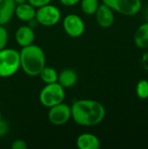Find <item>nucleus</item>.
Listing matches in <instances>:
<instances>
[{"mask_svg":"<svg viewBox=\"0 0 148 149\" xmlns=\"http://www.w3.org/2000/svg\"><path fill=\"white\" fill-rule=\"evenodd\" d=\"M94 15L97 24L102 28L111 27L114 23V11L103 3L99 5Z\"/></svg>","mask_w":148,"mask_h":149,"instance_id":"obj_9","label":"nucleus"},{"mask_svg":"<svg viewBox=\"0 0 148 149\" xmlns=\"http://www.w3.org/2000/svg\"><path fill=\"white\" fill-rule=\"evenodd\" d=\"M79 3L82 11L86 15H94L99 5V0H80Z\"/></svg>","mask_w":148,"mask_h":149,"instance_id":"obj_17","label":"nucleus"},{"mask_svg":"<svg viewBox=\"0 0 148 149\" xmlns=\"http://www.w3.org/2000/svg\"><path fill=\"white\" fill-rule=\"evenodd\" d=\"M136 95L140 100L148 98V80L140 79L136 85Z\"/></svg>","mask_w":148,"mask_h":149,"instance_id":"obj_18","label":"nucleus"},{"mask_svg":"<svg viewBox=\"0 0 148 149\" xmlns=\"http://www.w3.org/2000/svg\"><path fill=\"white\" fill-rule=\"evenodd\" d=\"M20 68L31 77L38 76L41 70L45 66V54L44 50L37 45H30L22 47L19 52Z\"/></svg>","mask_w":148,"mask_h":149,"instance_id":"obj_2","label":"nucleus"},{"mask_svg":"<svg viewBox=\"0 0 148 149\" xmlns=\"http://www.w3.org/2000/svg\"><path fill=\"white\" fill-rule=\"evenodd\" d=\"M133 41L135 45L140 49L148 48V21L137 28L133 36Z\"/></svg>","mask_w":148,"mask_h":149,"instance_id":"obj_15","label":"nucleus"},{"mask_svg":"<svg viewBox=\"0 0 148 149\" xmlns=\"http://www.w3.org/2000/svg\"><path fill=\"white\" fill-rule=\"evenodd\" d=\"M72 118L71 106L61 102L49 108L48 120L56 126H62L67 123Z\"/></svg>","mask_w":148,"mask_h":149,"instance_id":"obj_7","label":"nucleus"},{"mask_svg":"<svg viewBox=\"0 0 148 149\" xmlns=\"http://www.w3.org/2000/svg\"><path fill=\"white\" fill-rule=\"evenodd\" d=\"M16 3L13 0H0V25L8 24L15 13Z\"/></svg>","mask_w":148,"mask_h":149,"instance_id":"obj_13","label":"nucleus"},{"mask_svg":"<svg viewBox=\"0 0 148 149\" xmlns=\"http://www.w3.org/2000/svg\"><path fill=\"white\" fill-rule=\"evenodd\" d=\"M13 1L15 2V3H16V5H17V4H20V3H26L28 0H13Z\"/></svg>","mask_w":148,"mask_h":149,"instance_id":"obj_24","label":"nucleus"},{"mask_svg":"<svg viewBox=\"0 0 148 149\" xmlns=\"http://www.w3.org/2000/svg\"><path fill=\"white\" fill-rule=\"evenodd\" d=\"M61 18V12L59 9L51 3L45 4L37 9L35 20L38 24L50 27L57 24Z\"/></svg>","mask_w":148,"mask_h":149,"instance_id":"obj_5","label":"nucleus"},{"mask_svg":"<svg viewBox=\"0 0 148 149\" xmlns=\"http://www.w3.org/2000/svg\"><path fill=\"white\" fill-rule=\"evenodd\" d=\"M102 3L109 6L113 11L125 16H134L142 8L141 0H102Z\"/></svg>","mask_w":148,"mask_h":149,"instance_id":"obj_6","label":"nucleus"},{"mask_svg":"<svg viewBox=\"0 0 148 149\" xmlns=\"http://www.w3.org/2000/svg\"><path fill=\"white\" fill-rule=\"evenodd\" d=\"M65 98V88L58 82L45 84L39 93V102L48 108L63 102Z\"/></svg>","mask_w":148,"mask_h":149,"instance_id":"obj_4","label":"nucleus"},{"mask_svg":"<svg viewBox=\"0 0 148 149\" xmlns=\"http://www.w3.org/2000/svg\"><path fill=\"white\" fill-rule=\"evenodd\" d=\"M8 132H9V124L3 119L0 120V137L6 135Z\"/></svg>","mask_w":148,"mask_h":149,"instance_id":"obj_22","label":"nucleus"},{"mask_svg":"<svg viewBox=\"0 0 148 149\" xmlns=\"http://www.w3.org/2000/svg\"><path fill=\"white\" fill-rule=\"evenodd\" d=\"M27 2L29 3H31L32 6H34L36 9H38V8H39L41 6L51 3V0H28Z\"/></svg>","mask_w":148,"mask_h":149,"instance_id":"obj_21","label":"nucleus"},{"mask_svg":"<svg viewBox=\"0 0 148 149\" xmlns=\"http://www.w3.org/2000/svg\"><path fill=\"white\" fill-rule=\"evenodd\" d=\"M11 148L12 149H26L27 148V143L25 141L22 139H17L11 143Z\"/></svg>","mask_w":148,"mask_h":149,"instance_id":"obj_20","label":"nucleus"},{"mask_svg":"<svg viewBox=\"0 0 148 149\" xmlns=\"http://www.w3.org/2000/svg\"><path fill=\"white\" fill-rule=\"evenodd\" d=\"M78 81L77 72L71 68L62 70L58 76V83H59L65 89L72 87Z\"/></svg>","mask_w":148,"mask_h":149,"instance_id":"obj_14","label":"nucleus"},{"mask_svg":"<svg viewBox=\"0 0 148 149\" xmlns=\"http://www.w3.org/2000/svg\"><path fill=\"white\" fill-rule=\"evenodd\" d=\"M60 3L65 6H73L80 2V0H59Z\"/></svg>","mask_w":148,"mask_h":149,"instance_id":"obj_23","label":"nucleus"},{"mask_svg":"<svg viewBox=\"0 0 148 149\" xmlns=\"http://www.w3.org/2000/svg\"><path fill=\"white\" fill-rule=\"evenodd\" d=\"M20 68L19 52L13 48L0 50V77L8 78L14 75Z\"/></svg>","mask_w":148,"mask_h":149,"instance_id":"obj_3","label":"nucleus"},{"mask_svg":"<svg viewBox=\"0 0 148 149\" xmlns=\"http://www.w3.org/2000/svg\"><path fill=\"white\" fill-rule=\"evenodd\" d=\"M15 39L18 45L21 47L28 46L33 44L35 39V32L29 25H22L16 31Z\"/></svg>","mask_w":148,"mask_h":149,"instance_id":"obj_10","label":"nucleus"},{"mask_svg":"<svg viewBox=\"0 0 148 149\" xmlns=\"http://www.w3.org/2000/svg\"><path fill=\"white\" fill-rule=\"evenodd\" d=\"M8 42V31L4 25H0V50L5 48Z\"/></svg>","mask_w":148,"mask_h":149,"instance_id":"obj_19","label":"nucleus"},{"mask_svg":"<svg viewBox=\"0 0 148 149\" xmlns=\"http://www.w3.org/2000/svg\"><path fill=\"white\" fill-rule=\"evenodd\" d=\"M0 120H2V113H1V111H0Z\"/></svg>","mask_w":148,"mask_h":149,"instance_id":"obj_25","label":"nucleus"},{"mask_svg":"<svg viewBox=\"0 0 148 149\" xmlns=\"http://www.w3.org/2000/svg\"><path fill=\"white\" fill-rule=\"evenodd\" d=\"M38 76L40 77L41 80L44 83V84H51V83H55L58 82V73L57 72V71L51 67V66H44L41 72H39Z\"/></svg>","mask_w":148,"mask_h":149,"instance_id":"obj_16","label":"nucleus"},{"mask_svg":"<svg viewBox=\"0 0 148 149\" xmlns=\"http://www.w3.org/2000/svg\"><path fill=\"white\" fill-rule=\"evenodd\" d=\"M37 9L32 6L28 2L17 4L15 8V15L16 17L24 22H31L35 19Z\"/></svg>","mask_w":148,"mask_h":149,"instance_id":"obj_12","label":"nucleus"},{"mask_svg":"<svg viewBox=\"0 0 148 149\" xmlns=\"http://www.w3.org/2000/svg\"><path fill=\"white\" fill-rule=\"evenodd\" d=\"M76 144L79 149H99L100 148L99 139L91 133L79 134L77 138Z\"/></svg>","mask_w":148,"mask_h":149,"instance_id":"obj_11","label":"nucleus"},{"mask_svg":"<svg viewBox=\"0 0 148 149\" xmlns=\"http://www.w3.org/2000/svg\"><path fill=\"white\" fill-rule=\"evenodd\" d=\"M63 28L65 33L71 38H79L84 33L85 25L79 15L68 14L64 18Z\"/></svg>","mask_w":148,"mask_h":149,"instance_id":"obj_8","label":"nucleus"},{"mask_svg":"<svg viewBox=\"0 0 148 149\" xmlns=\"http://www.w3.org/2000/svg\"><path fill=\"white\" fill-rule=\"evenodd\" d=\"M72 118L83 127H93L100 124L106 117V108L94 100H78L71 106Z\"/></svg>","mask_w":148,"mask_h":149,"instance_id":"obj_1","label":"nucleus"}]
</instances>
